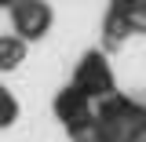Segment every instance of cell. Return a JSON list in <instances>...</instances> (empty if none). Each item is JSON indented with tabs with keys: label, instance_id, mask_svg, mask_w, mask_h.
Returning a JSON list of instances; mask_svg holds the SVG:
<instances>
[{
	"label": "cell",
	"instance_id": "obj_4",
	"mask_svg": "<svg viewBox=\"0 0 146 142\" xmlns=\"http://www.w3.org/2000/svg\"><path fill=\"white\" fill-rule=\"evenodd\" d=\"M0 4H7V0H0Z\"/></svg>",
	"mask_w": 146,
	"mask_h": 142
},
{
	"label": "cell",
	"instance_id": "obj_1",
	"mask_svg": "<svg viewBox=\"0 0 146 142\" xmlns=\"http://www.w3.org/2000/svg\"><path fill=\"white\" fill-rule=\"evenodd\" d=\"M48 22H51L48 4H40V0H18L15 4V26L22 36H40L48 29Z\"/></svg>",
	"mask_w": 146,
	"mask_h": 142
},
{
	"label": "cell",
	"instance_id": "obj_2",
	"mask_svg": "<svg viewBox=\"0 0 146 142\" xmlns=\"http://www.w3.org/2000/svg\"><path fill=\"white\" fill-rule=\"evenodd\" d=\"M22 40L18 36H0V69H11L18 66V58H22Z\"/></svg>",
	"mask_w": 146,
	"mask_h": 142
},
{
	"label": "cell",
	"instance_id": "obj_3",
	"mask_svg": "<svg viewBox=\"0 0 146 142\" xmlns=\"http://www.w3.org/2000/svg\"><path fill=\"white\" fill-rule=\"evenodd\" d=\"M11 117H15V102H11V95L0 88V124H11Z\"/></svg>",
	"mask_w": 146,
	"mask_h": 142
}]
</instances>
